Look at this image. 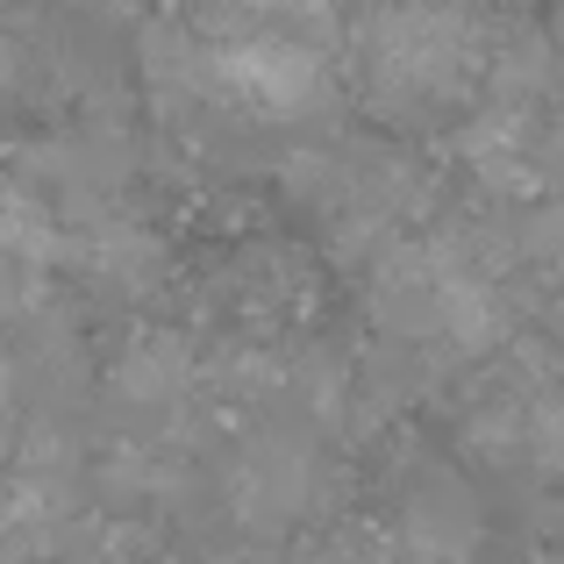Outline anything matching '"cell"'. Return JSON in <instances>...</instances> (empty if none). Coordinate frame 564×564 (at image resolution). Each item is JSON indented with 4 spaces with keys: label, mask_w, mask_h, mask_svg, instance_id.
I'll return each mask as SVG.
<instances>
[{
    "label": "cell",
    "mask_w": 564,
    "mask_h": 564,
    "mask_svg": "<svg viewBox=\"0 0 564 564\" xmlns=\"http://www.w3.org/2000/svg\"><path fill=\"white\" fill-rule=\"evenodd\" d=\"M400 536H408V551L422 564H457L479 543V508H471V494L457 479H429L408 500V514H400Z\"/></svg>",
    "instance_id": "277c9868"
},
{
    "label": "cell",
    "mask_w": 564,
    "mask_h": 564,
    "mask_svg": "<svg viewBox=\"0 0 564 564\" xmlns=\"http://www.w3.org/2000/svg\"><path fill=\"white\" fill-rule=\"evenodd\" d=\"M307 486H315V465H307L301 443L258 436L229 471V508H236V522H250V529H286L293 514L307 508Z\"/></svg>",
    "instance_id": "3957f363"
},
{
    "label": "cell",
    "mask_w": 564,
    "mask_h": 564,
    "mask_svg": "<svg viewBox=\"0 0 564 564\" xmlns=\"http://www.w3.org/2000/svg\"><path fill=\"white\" fill-rule=\"evenodd\" d=\"M94 264H100V272H115V279H137V286H143V279L158 272V243H151L143 229H100V236H94Z\"/></svg>",
    "instance_id": "52a82bcc"
},
{
    "label": "cell",
    "mask_w": 564,
    "mask_h": 564,
    "mask_svg": "<svg viewBox=\"0 0 564 564\" xmlns=\"http://www.w3.org/2000/svg\"><path fill=\"white\" fill-rule=\"evenodd\" d=\"M86 8H100V14H129L137 0H86Z\"/></svg>",
    "instance_id": "ba28073f"
},
{
    "label": "cell",
    "mask_w": 564,
    "mask_h": 564,
    "mask_svg": "<svg viewBox=\"0 0 564 564\" xmlns=\"http://www.w3.org/2000/svg\"><path fill=\"white\" fill-rule=\"evenodd\" d=\"M365 57H372V79L386 100H429V94H451L479 51H471L465 14L429 8V0H400L372 22Z\"/></svg>",
    "instance_id": "6da1fadb"
},
{
    "label": "cell",
    "mask_w": 564,
    "mask_h": 564,
    "mask_svg": "<svg viewBox=\"0 0 564 564\" xmlns=\"http://www.w3.org/2000/svg\"><path fill=\"white\" fill-rule=\"evenodd\" d=\"M215 86H229L258 115H286L322 86V51L286 29H258V36H236L229 51H215Z\"/></svg>",
    "instance_id": "7a4b0ae2"
},
{
    "label": "cell",
    "mask_w": 564,
    "mask_h": 564,
    "mask_svg": "<svg viewBox=\"0 0 564 564\" xmlns=\"http://www.w3.org/2000/svg\"><path fill=\"white\" fill-rule=\"evenodd\" d=\"M186 379H193V350L180 336H143V344L115 365V386H122L129 400H143V408H165L172 393H186Z\"/></svg>",
    "instance_id": "5b68a950"
},
{
    "label": "cell",
    "mask_w": 564,
    "mask_h": 564,
    "mask_svg": "<svg viewBox=\"0 0 564 564\" xmlns=\"http://www.w3.org/2000/svg\"><path fill=\"white\" fill-rule=\"evenodd\" d=\"M57 258V221L36 193H0V264H51Z\"/></svg>",
    "instance_id": "8992f818"
},
{
    "label": "cell",
    "mask_w": 564,
    "mask_h": 564,
    "mask_svg": "<svg viewBox=\"0 0 564 564\" xmlns=\"http://www.w3.org/2000/svg\"><path fill=\"white\" fill-rule=\"evenodd\" d=\"M393 8H400V0H393Z\"/></svg>",
    "instance_id": "30bf717a"
},
{
    "label": "cell",
    "mask_w": 564,
    "mask_h": 564,
    "mask_svg": "<svg viewBox=\"0 0 564 564\" xmlns=\"http://www.w3.org/2000/svg\"><path fill=\"white\" fill-rule=\"evenodd\" d=\"M8 386H14V379H8V358H0V414H8Z\"/></svg>",
    "instance_id": "9c48e42d"
}]
</instances>
